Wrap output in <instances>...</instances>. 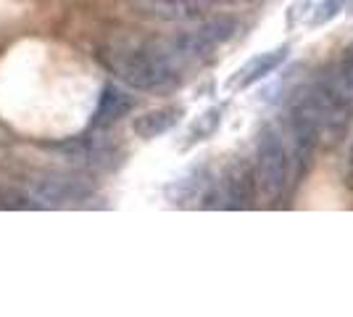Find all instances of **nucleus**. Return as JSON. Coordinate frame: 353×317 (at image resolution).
<instances>
[{"label":"nucleus","instance_id":"11","mask_svg":"<svg viewBox=\"0 0 353 317\" xmlns=\"http://www.w3.org/2000/svg\"><path fill=\"white\" fill-rule=\"evenodd\" d=\"M338 90L343 93V98L353 104V43L343 50V59L338 66Z\"/></svg>","mask_w":353,"mask_h":317},{"label":"nucleus","instance_id":"13","mask_svg":"<svg viewBox=\"0 0 353 317\" xmlns=\"http://www.w3.org/2000/svg\"><path fill=\"white\" fill-rule=\"evenodd\" d=\"M345 3H348V0H322L311 24H314V27H322V24H327V21H332V19L345 8Z\"/></svg>","mask_w":353,"mask_h":317},{"label":"nucleus","instance_id":"6","mask_svg":"<svg viewBox=\"0 0 353 317\" xmlns=\"http://www.w3.org/2000/svg\"><path fill=\"white\" fill-rule=\"evenodd\" d=\"M256 198H259V188H256V177H253V166L237 159L224 175V206L227 209H253Z\"/></svg>","mask_w":353,"mask_h":317},{"label":"nucleus","instance_id":"10","mask_svg":"<svg viewBox=\"0 0 353 317\" xmlns=\"http://www.w3.org/2000/svg\"><path fill=\"white\" fill-rule=\"evenodd\" d=\"M179 119H182V108L166 106V108H156V111H148L143 117H137L132 124V130L137 137L150 140V137H161V135H166L169 130H174Z\"/></svg>","mask_w":353,"mask_h":317},{"label":"nucleus","instance_id":"9","mask_svg":"<svg viewBox=\"0 0 353 317\" xmlns=\"http://www.w3.org/2000/svg\"><path fill=\"white\" fill-rule=\"evenodd\" d=\"M132 106L134 101L130 93H124L117 85H105L103 93H101V101H98V108H95L92 124L95 127H108V124L119 122L121 117H127L132 111Z\"/></svg>","mask_w":353,"mask_h":317},{"label":"nucleus","instance_id":"5","mask_svg":"<svg viewBox=\"0 0 353 317\" xmlns=\"http://www.w3.org/2000/svg\"><path fill=\"white\" fill-rule=\"evenodd\" d=\"M134 14L153 21H195L230 0H127Z\"/></svg>","mask_w":353,"mask_h":317},{"label":"nucleus","instance_id":"7","mask_svg":"<svg viewBox=\"0 0 353 317\" xmlns=\"http://www.w3.org/2000/svg\"><path fill=\"white\" fill-rule=\"evenodd\" d=\"M288 53H290V48L288 46L272 48V50H264V53H256L253 59L245 61L235 75H232V82H230L232 90H245V88H250V85H256V82L266 79L269 75H274L282 64L288 61Z\"/></svg>","mask_w":353,"mask_h":317},{"label":"nucleus","instance_id":"12","mask_svg":"<svg viewBox=\"0 0 353 317\" xmlns=\"http://www.w3.org/2000/svg\"><path fill=\"white\" fill-rule=\"evenodd\" d=\"M221 124V108L216 106V108H208L203 117H198V122L192 124V133L190 137L192 140H206V137H211L216 130H219Z\"/></svg>","mask_w":353,"mask_h":317},{"label":"nucleus","instance_id":"4","mask_svg":"<svg viewBox=\"0 0 353 317\" xmlns=\"http://www.w3.org/2000/svg\"><path fill=\"white\" fill-rule=\"evenodd\" d=\"M298 104L309 111L316 119L319 130L324 135H340L343 127L348 124V111L351 104L343 98V93L338 90V85H332L330 79H316L309 90L298 98Z\"/></svg>","mask_w":353,"mask_h":317},{"label":"nucleus","instance_id":"14","mask_svg":"<svg viewBox=\"0 0 353 317\" xmlns=\"http://www.w3.org/2000/svg\"><path fill=\"white\" fill-rule=\"evenodd\" d=\"M348 164H351V172H353V143H351V153H348Z\"/></svg>","mask_w":353,"mask_h":317},{"label":"nucleus","instance_id":"2","mask_svg":"<svg viewBox=\"0 0 353 317\" xmlns=\"http://www.w3.org/2000/svg\"><path fill=\"white\" fill-rule=\"evenodd\" d=\"M256 188L266 201H280L293 180V159L282 135L274 127H264L256 140Z\"/></svg>","mask_w":353,"mask_h":317},{"label":"nucleus","instance_id":"1","mask_svg":"<svg viewBox=\"0 0 353 317\" xmlns=\"http://www.w3.org/2000/svg\"><path fill=\"white\" fill-rule=\"evenodd\" d=\"M111 72L132 90L156 93L174 88L179 82V61L166 46L148 43H121L105 50Z\"/></svg>","mask_w":353,"mask_h":317},{"label":"nucleus","instance_id":"3","mask_svg":"<svg viewBox=\"0 0 353 317\" xmlns=\"http://www.w3.org/2000/svg\"><path fill=\"white\" fill-rule=\"evenodd\" d=\"M237 32V21L232 16H216L211 21H203L198 30L185 32L174 37L172 43H166V48L172 50L179 64L188 61H206L208 56H214L224 43H230Z\"/></svg>","mask_w":353,"mask_h":317},{"label":"nucleus","instance_id":"8","mask_svg":"<svg viewBox=\"0 0 353 317\" xmlns=\"http://www.w3.org/2000/svg\"><path fill=\"white\" fill-rule=\"evenodd\" d=\"M92 193L90 182L82 177H45L34 185V198L40 204H50V206H61V204H74V201H85Z\"/></svg>","mask_w":353,"mask_h":317}]
</instances>
